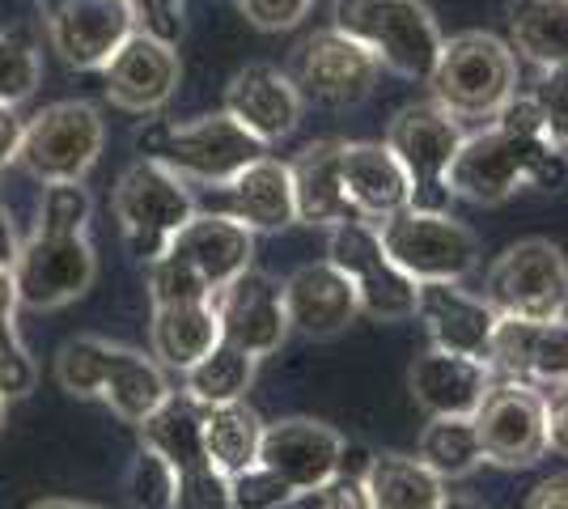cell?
Returning a JSON list of instances; mask_svg holds the SVG:
<instances>
[{
    "instance_id": "277c9868",
    "label": "cell",
    "mask_w": 568,
    "mask_h": 509,
    "mask_svg": "<svg viewBox=\"0 0 568 509\" xmlns=\"http://www.w3.org/2000/svg\"><path fill=\"white\" fill-rule=\"evenodd\" d=\"M136 149L149 162H162L179 179L200 187H225L251 162L267 157V145H260L246 128H237L225 111L187 123L149 120L136 128Z\"/></svg>"
},
{
    "instance_id": "d6a6232c",
    "label": "cell",
    "mask_w": 568,
    "mask_h": 509,
    "mask_svg": "<svg viewBox=\"0 0 568 509\" xmlns=\"http://www.w3.org/2000/svg\"><path fill=\"white\" fill-rule=\"evenodd\" d=\"M255 369H260V362L251 353L221 339L213 353H204L191 369H183V395L195 399L200 408L237 404V399H246V390L255 383Z\"/></svg>"
},
{
    "instance_id": "7dc6e473",
    "label": "cell",
    "mask_w": 568,
    "mask_h": 509,
    "mask_svg": "<svg viewBox=\"0 0 568 509\" xmlns=\"http://www.w3.org/2000/svg\"><path fill=\"white\" fill-rule=\"evenodd\" d=\"M18 145H22V115L18 106H0V183L18 162Z\"/></svg>"
},
{
    "instance_id": "e575fe53",
    "label": "cell",
    "mask_w": 568,
    "mask_h": 509,
    "mask_svg": "<svg viewBox=\"0 0 568 509\" xmlns=\"http://www.w3.org/2000/svg\"><path fill=\"white\" fill-rule=\"evenodd\" d=\"M18 289H13V276L9 267H0V395L13 404L26 399L34 383H39V365L26 353L22 336H18Z\"/></svg>"
},
{
    "instance_id": "7c38bea8",
    "label": "cell",
    "mask_w": 568,
    "mask_h": 509,
    "mask_svg": "<svg viewBox=\"0 0 568 509\" xmlns=\"http://www.w3.org/2000/svg\"><path fill=\"white\" fill-rule=\"evenodd\" d=\"M327 264H335L356 289L361 315L374 323H403L416 315V281L403 276L395 259L386 255L378 225L369 221H344L327 230Z\"/></svg>"
},
{
    "instance_id": "83f0119b",
    "label": "cell",
    "mask_w": 568,
    "mask_h": 509,
    "mask_svg": "<svg viewBox=\"0 0 568 509\" xmlns=\"http://www.w3.org/2000/svg\"><path fill=\"white\" fill-rule=\"evenodd\" d=\"M221 344L213 302H179V306H153L149 318V357L183 374L200 362L204 353H213Z\"/></svg>"
},
{
    "instance_id": "4fadbf2b",
    "label": "cell",
    "mask_w": 568,
    "mask_h": 509,
    "mask_svg": "<svg viewBox=\"0 0 568 509\" xmlns=\"http://www.w3.org/2000/svg\"><path fill=\"white\" fill-rule=\"evenodd\" d=\"M378 60L339 30H318L297 43L288 60V81L302 102L323 111H353L378 85Z\"/></svg>"
},
{
    "instance_id": "4dcf8cb0",
    "label": "cell",
    "mask_w": 568,
    "mask_h": 509,
    "mask_svg": "<svg viewBox=\"0 0 568 509\" xmlns=\"http://www.w3.org/2000/svg\"><path fill=\"white\" fill-rule=\"evenodd\" d=\"M136 429H141L144 450L162 455L174 471L209 462V455H204V408L195 399H187L183 390H170Z\"/></svg>"
},
{
    "instance_id": "ab89813d",
    "label": "cell",
    "mask_w": 568,
    "mask_h": 509,
    "mask_svg": "<svg viewBox=\"0 0 568 509\" xmlns=\"http://www.w3.org/2000/svg\"><path fill=\"white\" fill-rule=\"evenodd\" d=\"M530 106L539 115L544 136L568 153V69H544L530 85Z\"/></svg>"
},
{
    "instance_id": "52a82bcc",
    "label": "cell",
    "mask_w": 568,
    "mask_h": 509,
    "mask_svg": "<svg viewBox=\"0 0 568 509\" xmlns=\"http://www.w3.org/2000/svg\"><path fill=\"white\" fill-rule=\"evenodd\" d=\"M484 302L497 318L551 323L568 311V255L551 238L505 246L484 276Z\"/></svg>"
},
{
    "instance_id": "c3c4849f",
    "label": "cell",
    "mask_w": 568,
    "mask_h": 509,
    "mask_svg": "<svg viewBox=\"0 0 568 509\" xmlns=\"http://www.w3.org/2000/svg\"><path fill=\"white\" fill-rule=\"evenodd\" d=\"M521 509H568V476H551L526 497Z\"/></svg>"
},
{
    "instance_id": "9c48e42d",
    "label": "cell",
    "mask_w": 568,
    "mask_h": 509,
    "mask_svg": "<svg viewBox=\"0 0 568 509\" xmlns=\"http://www.w3.org/2000/svg\"><path fill=\"white\" fill-rule=\"evenodd\" d=\"M463 136H467L463 123L450 120L437 102H407L390 115L382 145L395 153V162L407 174L412 208L450 213L454 195L446 187V174H450V162L463 145Z\"/></svg>"
},
{
    "instance_id": "ee69618b",
    "label": "cell",
    "mask_w": 568,
    "mask_h": 509,
    "mask_svg": "<svg viewBox=\"0 0 568 509\" xmlns=\"http://www.w3.org/2000/svg\"><path fill=\"white\" fill-rule=\"evenodd\" d=\"M237 9H242V18L255 30L281 34V30H293L306 18L310 9H314V0H237Z\"/></svg>"
},
{
    "instance_id": "7402d4cb",
    "label": "cell",
    "mask_w": 568,
    "mask_h": 509,
    "mask_svg": "<svg viewBox=\"0 0 568 509\" xmlns=\"http://www.w3.org/2000/svg\"><path fill=\"white\" fill-rule=\"evenodd\" d=\"M284 293V315H288V332H302L306 339H332L353 327L361 315L356 289L348 276L327 259H314L288 272L281 285Z\"/></svg>"
},
{
    "instance_id": "f1b7e54d",
    "label": "cell",
    "mask_w": 568,
    "mask_h": 509,
    "mask_svg": "<svg viewBox=\"0 0 568 509\" xmlns=\"http://www.w3.org/2000/svg\"><path fill=\"white\" fill-rule=\"evenodd\" d=\"M509 51L526 64L568 69V0H509Z\"/></svg>"
},
{
    "instance_id": "d4e9b609",
    "label": "cell",
    "mask_w": 568,
    "mask_h": 509,
    "mask_svg": "<svg viewBox=\"0 0 568 509\" xmlns=\"http://www.w3.org/2000/svg\"><path fill=\"white\" fill-rule=\"evenodd\" d=\"M339 174H344V195L353 204L356 221L382 225L386 217H395L399 208L412 204L407 174L382 141H344L339 145Z\"/></svg>"
},
{
    "instance_id": "8fae6325",
    "label": "cell",
    "mask_w": 568,
    "mask_h": 509,
    "mask_svg": "<svg viewBox=\"0 0 568 509\" xmlns=\"http://www.w3.org/2000/svg\"><path fill=\"white\" fill-rule=\"evenodd\" d=\"M9 276H13L22 311H39V315L60 311L94 289V243H90V234H60V230L34 225V234L18 246Z\"/></svg>"
},
{
    "instance_id": "f35d334b",
    "label": "cell",
    "mask_w": 568,
    "mask_h": 509,
    "mask_svg": "<svg viewBox=\"0 0 568 509\" xmlns=\"http://www.w3.org/2000/svg\"><path fill=\"white\" fill-rule=\"evenodd\" d=\"M123 492L136 509H170L174 501V467L153 450H136V459L128 467Z\"/></svg>"
},
{
    "instance_id": "8992f818",
    "label": "cell",
    "mask_w": 568,
    "mask_h": 509,
    "mask_svg": "<svg viewBox=\"0 0 568 509\" xmlns=\"http://www.w3.org/2000/svg\"><path fill=\"white\" fill-rule=\"evenodd\" d=\"M111 208H115L123 243L141 264H153L170 246V238L200 213L187 179H179L174 170H166L162 162H149V157L132 162L119 174Z\"/></svg>"
},
{
    "instance_id": "f907efd6",
    "label": "cell",
    "mask_w": 568,
    "mask_h": 509,
    "mask_svg": "<svg viewBox=\"0 0 568 509\" xmlns=\"http://www.w3.org/2000/svg\"><path fill=\"white\" fill-rule=\"evenodd\" d=\"M30 509H102V506H90V501H69V497H43V501H34Z\"/></svg>"
},
{
    "instance_id": "cb8c5ba5",
    "label": "cell",
    "mask_w": 568,
    "mask_h": 509,
    "mask_svg": "<svg viewBox=\"0 0 568 509\" xmlns=\"http://www.w3.org/2000/svg\"><path fill=\"white\" fill-rule=\"evenodd\" d=\"M216 208L246 225L251 234H281L288 225H297V204H293V179H288V162L281 157H260L251 166L234 174L225 187H213Z\"/></svg>"
},
{
    "instance_id": "3957f363",
    "label": "cell",
    "mask_w": 568,
    "mask_h": 509,
    "mask_svg": "<svg viewBox=\"0 0 568 509\" xmlns=\"http://www.w3.org/2000/svg\"><path fill=\"white\" fill-rule=\"evenodd\" d=\"M425 85L450 120H497L518 98V55L488 30H463L454 39H442L437 64Z\"/></svg>"
},
{
    "instance_id": "f6af8a7d",
    "label": "cell",
    "mask_w": 568,
    "mask_h": 509,
    "mask_svg": "<svg viewBox=\"0 0 568 509\" xmlns=\"http://www.w3.org/2000/svg\"><path fill=\"white\" fill-rule=\"evenodd\" d=\"M136 30L162 39V43H179L183 39V4L187 0H128Z\"/></svg>"
},
{
    "instance_id": "74e56055",
    "label": "cell",
    "mask_w": 568,
    "mask_h": 509,
    "mask_svg": "<svg viewBox=\"0 0 568 509\" xmlns=\"http://www.w3.org/2000/svg\"><path fill=\"white\" fill-rule=\"evenodd\" d=\"M94 217V195L85 183H48L43 204H39V230H60V234H90Z\"/></svg>"
},
{
    "instance_id": "60d3db41",
    "label": "cell",
    "mask_w": 568,
    "mask_h": 509,
    "mask_svg": "<svg viewBox=\"0 0 568 509\" xmlns=\"http://www.w3.org/2000/svg\"><path fill=\"white\" fill-rule=\"evenodd\" d=\"M170 509H234L230 501V476L213 462H195L174 471V501Z\"/></svg>"
},
{
    "instance_id": "681fc988",
    "label": "cell",
    "mask_w": 568,
    "mask_h": 509,
    "mask_svg": "<svg viewBox=\"0 0 568 509\" xmlns=\"http://www.w3.org/2000/svg\"><path fill=\"white\" fill-rule=\"evenodd\" d=\"M18 230H13V221L9 213L0 208V267H13V255H18Z\"/></svg>"
},
{
    "instance_id": "f546056e",
    "label": "cell",
    "mask_w": 568,
    "mask_h": 509,
    "mask_svg": "<svg viewBox=\"0 0 568 509\" xmlns=\"http://www.w3.org/2000/svg\"><path fill=\"white\" fill-rule=\"evenodd\" d=\"M365 488L374 509H437L446 501V480L433 476L416 455H399V450L369 455Z\"/></svg>"
},
{
    "instance_id": "4316f807",
    "label": "cell",
    "mask_w": 568,
    "mask_h": 509,
    "mask_svg": "<svg viewBox=\"0 0 568 509\" xmlns=\"http://www.w3.org/2000/svg\"><path fill=\"white\" fill-rule=\"evenodd\" d=\"M339 145L344 141H310L293 162H288V179H293V204H297V221L302 225H318V230H335L344 221H356L353 204L344 195V174H339Z\"/></svg>"
},
{
    "instance_id": "836d02e7",
    "label": "cell",
    "mask_w": 568,
    "mask_h": 509,
    "mask_svg": "<svg viewBox=\"0 0 568 509\" xmlns=\"http://www.w3.org/2000/svg\"><path fill=\"white\" fill-rule=\"evenodd\" d=\"M416 459L442 480H467L484 462L471 416H428L420 446H416Z\"/></svg>"
},
{
    "instance_id": "b9f144b4",
    "label": "cell",
    "mask_w": 568,
    "mask_h": 509,
    "mask_svg": "<svg viewBox=\"0 0 568 509\" xmlns=\"http://www.w3.org/2000/svg\"><path fill=\"white\" fill-rule=\"evenodd\" d=\"M365 462L369 455L361 446H348L339 476H332L318 492H310V509H374L369 506V488H365Z\"/></svg>"
},
{
    "instance_id": "ac0fdd59",
    "label": "cell",
    "mask_w": 568,
    "mask_h": 509,
    "mask_svg": "<svg viewBox=\"0 0 568 509\" xmlns=\"http://www.w3.org/2000/svg\"><path fill=\"white\" fill-rule=\"evenodd\" d=\"M213 311L221 339L242 348V353H251L255 362L281 353V344L288 339L281 281H272L260 267H246L230 285H221L213 293Z\"/></svg>"
},
{
    "instance_id": "d590c367",
    "label": "cell",
    "mask_w": 568,
    "mask_h": 509,
    "mask_svg": "<svg viewBox=\"0 0 568 509\" xmlns=\"http://www.w3.org/2000/svg\"><path fill=\"white\" fill-rule=\"evenodd\" d=\"M39 77H43L39 39L30 30H22V26L0 30V106L26 102L39 90Z\"/></svg>"
},
{
    "instance_id": "6da1fadb",
    "label": "cell",
    "mask_w": 568,
    "mask_h": 509,
    "mask_svg": "<svg viewBox=\"0 0 568 509\" xmlns=\"http://www.w3.org/2000/svg\"><path fill=\"white\" fill-rule=\"evenodd\" d=\"M568 183V153L556 149L539 128V115L530 98L518 94L488 128L463 136L454 153L446 187L454 200L467 204H505L521 187L535 192H565Z\"/></svg>"
},
{
    "instance_id": "7a4b0ae2",
    "label": "cell",
    "mask_w": 568,
    "mask_h": 509,
    "mask_svg": "<svg viewBox=\"0 0 568 509\" xmlns=\"http://www.w3.org/2000/svg\"><path fill=\"white\" fill-rule=\"evenodd\" d=\"M55 383L77 399H102L128 425H141L144 416L174 390L166 369L153 357L102 336L69 339L55 353Z\"/></svg>"
},
{
    "instance_id": "1f68e13d",
    "label": "cell",
    "mask_w": 568,
    "mask_h": 509,
    "mask_svg": "<svg viewBox=\"0 0 568 509\" xmlns=\"http://www.w3.org/2000/svg\"><path fill=\"white\" fill-rule=\"evenodd\" d=\"M260 437H263V420L246 399L204 408V455L230 480H234L237 471L255 467V459H260Z\"/></svg>"
},
{
    "instance_id": "484cf974",
    "label": "cell",
    "mask_w": 568,
    "mask_h": 509,
    "mask_svg": "<svg viewBox=\"0 0 568 509\" xmlns=\"http://www.w3.org/2000/svg\"><path fill=\"white\" fill-rule=\"evenodd\" d=\"M166 251L195 267L204 276V285L216 293L221 285H230L234 276H242L251 267V259H255V234L246 225H237L234 217L204 208V213H195L170 238Z\"/></svg>"
},
{
    "instance_id": "2e32d148",
    "label": "cell",
    "mask_w": 568,
    "mask_h": 509,
    "mask_svg": "<svg viewBox=\"0 0 568 509\" xmlns=\"http://www.w3.org/2000/svg\"><path fill=\"white\" fill-rule=\"evenodd\" d=\"M51 51L77 73H102V64L136 30L128 0H51L43 4Z\"/></svg>"
},
{
    "instance_id": "44dd1931",
    "label": "cell",
    "mask_w": 568,
    "mask_h": 509,
    "mask_svg": "<svg viewBox=\"0 0 568 509\" xmlns=\"http://www.w3.org/2000/svg\"><path fill=\"white\" fill-rule=\"evenodd\" d=\"M488 365H493V378L526 383L535 390L568 387V318H551V323L500 318Z\"/></svg>"
},
{
    "instance_id": "603a6c76",
    "label": "cell",
    "mask_w": 568,
    "mask_h": 509,
    "mask_svg": "<svg viewBox=\"0 0 568 509\" xmlns=\"http://www.w3.org/2000/svg\"><path fill=\"white\" fill-rule=\"evenodd\" d=\"M488 387H493V365L446 348H425L407 365V395L425 416H475Z\"/></svg>"
},
{
    "instance_id": "ffe728a7",
    "label": "cell",
    "mask_w": 568,
    "mask_h": 509,
    "mask_svg": "<svg viewBox=\"0 0 568 509\" xmlns=\"http://www.w3.org/2000/svg\"><path fill=\"white\" fill-rule=\"evenodd\" d=\"M306 102L276 64H246L225 85V115L246 128L260 145H281L297 132Z\"/></svg>"
},
{
    "instance_id": "9a60e30c",
    "label": "cell",
    "mask_w": 568,
    "mask_h": 509,
    "mask_svg": "<svg viewBox=\"0 0 568 509\" xmlns=\"http://www.w3.org/2000/svg\"><path fill=\"white\" fill-rule=\"evenodd\" d=\"M344 455H348V441L339 429L314 416H284V420L263 425L255 462L288 488L293 501H302L310 492H318L332 476H339Z\"/></svg>"
},
{
    "instance_id": "816d5d0a",
    "label": "cell",
    "mask_w": 568,
    "mask_h": 509,
    "mask_svg": "<svg viewBox=\"0 0 568 509\" xmlns=\"http://www.w3.org/2000/svg\"><path fill=\"white\" fill-rule=\"evenodd\" d=\"M437 509H484V506H479L475 497H454V492H446V501H442Z\"/></svg>"
},
{
    "instance_id": "f5cc1de1",
    "label": "cell",
    "mask_w": 568,
    "mask_h": 509,
    "mask_svg": "<svg viewBox=\"0 0 568 509\" xmlns=\"http://www.w3.org/2000/svg\"><path fill=\"white\" fill-rule=\"evenodd\" d=\"M4 416H9V399L0 395V434H4Z\"/></svg>"
},
{
    "instance_id": "8d00e7d4",
    "label": "cell",
    "mask_w": 568,
    "mask_h": 509,
    "mask_svg": "<svg viewBox=\"0 0 568 509\" xmlns=\"http://www.w3.org/2000/svg\"><path fill=\"white\" fill-rule=\"evenodd\" d=\"M149 272V302L153 306H179V302H213V289L204 285V276L191 264H183L179 255L162 251L153 264H144Z\"/></svg>"
},
{
    "instance_id": "e0dca14e",
    "label": "cell",
    "mask_w": 568,
    "mask_h": 509,
    "mask_svg": "<svg viewBox=\"0 0 568 509\" xmlns=\"http://www.w3.org/2000/svg\"><path fill=\"white\" fill-rule=\"evenodd\" d=\"M183 81V60L174 43L132 30L123 48L102 64V94L128 115H158Z\"/></svg>"
},
{
    "instance_id": "ba28073f",
    "label": "cell",
    "mask_w": 568,
    "mask_h": 509,
    "mask_svg": "<svg viewBox=\"0 0 568 509\" xmlns=\"http://www.w3.org/2000/svg\"><path fill=\"white\" fill-rule=\"evenodd\" d=\"M106 145V123L94 102H51L30 123H22L18 166L34 183H85Z\"/></svg>"
},
{
    "instance_id": "d6986e66",
    "label": "cell",
    "mask_w": 568,
    "mask_h": 509,
    "mask_svg": "<svg viewBox=\"0 0 568 509\" xmlns=\"http://www.w3.org/2000/svg\"><path fill=\"white\" fill-rule=\"evenodd\" d=\"M416 318L425 323V336L433 348H446V353L475 357V362L488 365L500 318L493 315V306L484 297H475L454 281L416 285Z\"/></svg>"
},
{
    "instance_id": "7bdbcfd3",
    "label": "cell",
    "mask_w": 568,
    "mask_h": 509,
    "mask_svg": "<svg viewBox=\"0 0 568 509\" xmlns=\"http://www.w3.org/2000/svg\"><path fill=\"white\" fill-rule=\"evenodd\" d=\"M230 501H234V509H284V506H293L288 488H284L276 476H267L260 462H255V467H246V471H237L234 480H230Z\"/></svg>"
},
{
    "instance_id": "bcb514c9",
    "label": "cell",
    "mask_w": 568,
    "mask_h": 509,
    "mask_svg": "<svg viewBox=\"0 0 568 509\" xmlns=\"http://www.w3.org/2000/svg\"><path fill=\"white\" fill-rule=\"evenodd\" d=\"M544 395V425H547V450L568 459V387H547Z\"/></svg>"
},
{
    "instance_id": "30bf717a",
    "label": "cell",
    "mask_w": 568,
    "mask_h": 509,
    "mask_svg": "<svg viewBox=\"0 0 568 509\" xmlns=\"http://www.w3.org/2000/svg\"><path fill=\"white\" fill-rule=\"evenodd\" d=\"M378 238L386 255L395 259L403 276L416 285L433 281H463L479 267V238L471 225H463L450 213H428V208H399L395 217L378 225Z\"/></svg>"
},
{
    "instance_id": "5b68a950",
    "label": "cell",
    "mask_w": 568,
    "mask_h": 509,
    "mask_svg": "<svg viewBox=\"0 0 568 509\" xmlns=\"http://www.w3.org/2000/svg\"><path fill=\"white\" fill-rule=\"evenodd\" d=\"M332 30L348 34L378 69L403 81H428L442 51V30L425 0H335Z\"/></svg>"
},
{
    "instance_id": "5bb4252c",
    "label": "cell",
    "mask_w": 568,
    "mask_h": 509,
    "mask_svg": "<svg viewBox=\"0 0 568 509\" xmlns=\"http://www.w3.org/2000/svg\"><path fill=\"white\" fill-rule=\"evenodd\" d=\"M475 437L484 462L505 471H526L547 455V425H544V395L526 383L493 378L488 395L479 399L471 416Z\"/></svg>"
}]
</instances>
